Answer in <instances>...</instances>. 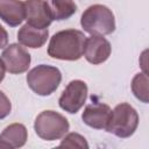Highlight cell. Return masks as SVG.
<instances>
[{
  "label": "cell",
  "instance_id": "7a4b0ae2",
  "mask_svg": "<svg viewBox=\"0 0 149 149\" xmlns=\"http://www.w3.org/2000/svg\"><path fill=\"white\" fill-rule=\"evenodd\" d=\"M83 29L91 35H109L115 30L113 12L105 5L95 3L87 7L80 17Z\"/></svg>",
  "mask_w": 149,
  "mask_h": 149
},
{
  "label": "cell",
  "instance_id": "ac0fdd59",
  "mask_svg": "<svg viewBox=\"0 0 149 149\" xmlns=\"http://www.w3.org/2000/svg\"><path fill=\"white\" fill-rule=\"evenodd\" d=\"M7 43H8V34L6 29L0 24V49L7 47Z\"/></svg>",
  "mask_w": 149,
  "mask_h": 149
},
{
  "label": "cell",
  "instance_id": "7c38bea8",
  "mask_svg": "<svg viewBox=\"0 0 149 149\" xmlns=\"http://www.w3.org/2000/svg\"><path fill=\"white\" fill-rule=\"evenodd\" d=\"M49 37V30L45 29H38L35 27L29 26L28 23L23 24L19 33H17V41L21 45L28 47V48H41L44 45Z\"/></svg>",
  "mask_w": 149,
  "mask_h": 149
},
{
  "label": "cell",
  "instance_id": "9c48e42d",
  "mask_svg": "<svg viewBox=\"0 0 149 149\" xmlns=\"http://www.w3.org/2000/svg\"><path fill=\"white\" fill-rule=\"evenodd\" d=\"M112 52L111 43L100 35H92L85 38L83 55L91 64H101L108 59Z\"/></svg>",
  "mask_w": 149,
  "mask_h": 149
},
{
  "label": "cell",
  "instance_id": "d6986e66",
  "mask_svg": "<svg viewBox=\"0 0 149 149\" xmlns=\"http://www.w3.org/2000/svg\"><path fill=\"white\" fill-rule=\"evenodd\" d=\"M5 72H6V69H5V65H3V63H2V61L0 58V83L5 78Z\"/></svg>",
  "mask_w": 149,
  "mask_h": 149
},
{
  "label": "cell",
  "instance_id": "e0dca14e",
  "mask_svg": "<svg viewBox=\"0 0 149 149\" xmlns=\"http://www.w3.org/2000/svg\"><path fill=\"white\" fill-rule=\"evenodd\" d=\"M10 111H12V104L8 97L2 91H0V120L8 116Z\"/></svg>",
  "mask_w": 149,
  "mask_h": 149
},
{
  "label": "cell",
  "instance_id": "ffe728a7",
  "mask_svg": "<svg viewBox=\"0 0 149 149\" xmlns=\"http://www.w3.org/2000/svg\"><path fill=\"white\" fill-rule=\"evenodd\" d=\"M0 148H3V149H9V148H8V146H7L6 143H3L2 141H0Z\"/></svg>",
  "mask_w": 149,
  "mask_h": 149
},
{
  "label": "cell",
  "instance_id": "6da1fadb",
  "mask_svg": "<svg viewBox=\"0 0 149 149\" xmlns=\"http://www.w3.org/2000/svg\"><path fill=\"white\" fill-rule=\"evenodd\" d=\"M86 36L77 29H65L56 33L49 42L48 55L62 61H77L83 56Z\"/></svg>",
  "mask_w": 149,
  "mask_h": 149
},
{
  "label": "cell",
  "instance_id": "277c9868",
  "mask_svg": "<svg viewBox=\"0 0 149 149\" xmlns=\"http://www.w3.org/2000/svg\"><path fill=\"white\" fill-rule=\"evenodd\" d=\"M62 81V73L58 68L40 64L27 74V84L36 94L47 97L54 93Z\"/></svg>",
  "mask_w": 149,
  "mask_h": 149
},
{
  "label": "cell",
  "instance_id": "52a82bcc",
  "mask_svg": "<svg viewBox=\"0 0 149 149\" xmlns=\"http://www.w3.org/2000/svg\"><path fill=\"white\" fill-rule=\"evenodd\" d=\"M0 58L5 65L6 71L13 74L26 72L31 62L30 54L19 43H12L7 45L3 49Z\"/></svg>",
  "mask_w": 149,
  "mask_h": 149
},
{
  "label": "cell",
  "instance_id": "3957f363",
  "mask_svg": "<svg viewBox=\"0 0 149 149\" xmlns=\"http://www.w3.org/2000/svg\"><path fill=\"white\" fill-rule=\"evenodd\" d=\"M137 126L139 114L136 109L127 102H121L112 111L106 132L120 139H127L135 133Z\"/></svg>",
  "mask_w": 149,
  "mask_h": 149
},
{
  "label": "cell",
  "instance_id": "8fae6325",
  "mask_svg": "<svg viewBox=\"0 0 149 149\" xmlns=\"http://www.w3.org/2000/svg\"><path fill=\"white\" fill-rule=\"evenodd\" d=\"M26 17L24 3L20 0H0V19L10 27L22 23Z\"/></svg>",
  "mask_w": 149,
  "mask_h": 149
},
{
  "label": "cell",
  "instance_id": "2e32d148",
  "mask_svg": "<svg viewBox=\"0 0 149 149\" xmlns=\"http://www.w3.org/2000/svg\"><path fill=\"white\" fill-rule=\"evenodd\" d=\"M65 137L59 143V147H66V148H81V149H87L88 143L86 139L78 134V133H69L64 135Z\"/></svg>",
  "mask_w": 149,
  "mask_h": 149
},
{
  "label": "cell",
  "instance_id": "8992f818",
  "mask_svg": "<svg viewBox=\"0 0 149 149\" xmlns=\"http://www.w3.org/2000/svg\"><path fill=\"white\" fill-rule=\"evenodd\" d=\"M87 98V85L80 79L71 80L62 92L58 105L59 107L70 113L76 114L85 104Z\"/></svg>",
  "mask_w": 149,
  "mask_h": 149
},
{
  "label": "cell",
  "instance_id": "9a60e30c",
  "mask_svg": "<svg viewBox=\"0 0 149 149\" xmlns=\"http://www.w3.org/2000/svg\"><path fill=\"white\" fill-rule=\"evenodd\" d=\"M132 91L140 101L148 104V74L146 72H141L134 76L132 80Z\"/></svg>",
  "mask_w": 149,
  "mask_h": 149
},
{
  "label": "cell",
  "instance_id": "30bf717a",
  "mask_svg": "<svg viewBox=\"0 0 149 149\" xmlns=\"http://www.w3.org/2000/svg\"><path fill=\"white\" fill-rule=\"evenodd\" d=\"M112 109L106 104H90L85 107L81 120L85 125L94 129H106L111 118Z\"/></svg>",
  "mask_w": 149,
  "mask_h": 149
},
{
  "label": "cell",
  "instance_id": "5b68a950",
  "mask_svg": "<svg viewBox=\"0 0 149 149\" xmlns=\"http://www.w3.org/2000/svg\"><path fill=\"white\" fill-rule=\"evenodd\" d=\"M70 125L68 119L55 111L41 112L34 122V129L38 137L45 141L62 139L69 132Z\"/></svg>",
  "mask_w": 149,
  "mask_h": 149
},
{
  "label": "cell",
  "instance_id": "ba28073f",
  "mask_svg": "<svg viewBox=\"0 0 149 149\" xmlns=\"http://www.w3.org/2000/svg\"><path fill=\"white\" fill-rule=\"evenodd\" d=\"M23 3L26 12L24 19L29 26L38 29H45L54 21L47 0H26Z\"/></svg>",
  "mask_w": 149,
  "mask_h": 149
},
{
  "label": "cell",
  "instance_id": "5bb4252c",
  "mask_svg": "<svg viewBox=\"0 0 149 149\" xmlns=\"http://www.w3.org/2000/svg\"><path fill=\"white\" fill-rule=\"evenodd\" d=\"M50 7L52 20L62 21L71 17L77 12V5L73 0H47Z\"/></svg>",
  "mask_w": 149,
  "mask_h": 149
},
{
  "label": "cell",
  "instance_id": "4fadbf2b",
  "mask_svg": "<svg viewBox=\"0 0 149 149\" xmlns=\"http://www.w3.org/2000/svg\"><path fill=\"white\" fill-rule=\"evenodd\" d=\"M28 140V130L22 123H12L0 134V141L6 143L9 149L21 148Z\"/></svg>",
  "mask_w": 149,
  "mask_h": 149
}]
</instances>
